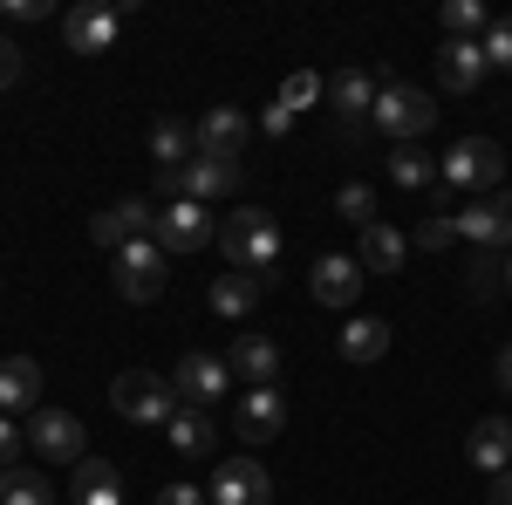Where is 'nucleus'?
Masks as SVG:
<instances>
[{
    "label": "nucleus",
    "mask_w": 512,
    "mask_h": 505,
    "mask_svg": "<svg viewBox=\"0 0 512 505\" xmlns=\"http://www.w3.org/2000/svg\"><path fill=\"white\" fill-rule=\"evenodd\" d=\"M342 355H349V362H383V355H390V321L355 314L349 328H342Z\"/></svg>",
    "instance_id": "25"
},
{
    "label": "nucleus",
    "mask_w": 512,
    "mask_h": 505,
    "mask_svg": "<svg viewBox=\"0 0 512 505\" xmlns=\"http://www.w3.org/2000/svg\"><path fill=\"white\" fill-rule=\"evenodd\" d=\"M465 451H472V465L492 471V478H499V471H512V424H506V417H478Z\"/></svg>",
    "instance_id": "22"
},
{
    "label": "nucleus",
    "mask_w": 512,
    "mask_h": 505,
    "mask_svg": "<svg viewBox=\"0 0 512 505\" xmlns=\"http://www.w3.org/2000/svg\"><path fill=\"white\" fill-rule=\"evenodd\" d=\"M171 389H178V403H185V410H212V403L233 389V369H226V355L185 349V355H178V376H171Z\"/></svg>",
    "instance_id": "8"
},
{
    "label": "nucleus",
    "mask_w": 512,
    "mask_h": 505,
    "mask_svg": "<svg viewBox=\"0 0 512 505\" xmlns=\"http://www.w3.org/2000/svg\"><path fill=\"white\" fill-rule=\"evenodd\" d=\"M0 14H7V21H48L55 7H48V0H0Z\"/></svg>",
    "instance_id": "38"
},
{
    "label": "nucleus",
    "mask_w": 512,
    "mask_h": 505,
    "mask_svg": "<svg viewBox=\"0 0 512 505\" xmlns=\"http://www.w3.org/2000/svg\"><path fill=\"white\" fill-rule=\"evenodd\" d=\"M260 130H267V137H287V130H294V110H280V103H267V117H260Z\"/></svg>",
    "instance_id": "40"
},
{
    "label": "nucleus",
    "mask_w": 512,
    "mask_h": 505,
    "mask_svg": "<svg viewBox=\"0 0 512 505\" xmlns=\"http://www.w3.org/2000/svg\"><path fill=\"white\" fill-rule=\"evenodd\" d=\"M485 505H512V471H499V478L485 485Z\"/></svg>",
    "instance_id": "42"
},
{
    "label": "nucleus",
    "mask_w": 512,
    "mask_h": 505,
    "mask_svg": "<svg viewBox=\"0 0 512 505\" xmlns=\"http://www.w3.org/2000/svg\"><path fill=\"white\" fill-rule=\"evenodd\" d=\"M506 260H512V253H499V246H478V260H472V294H478V301L506 287Z\"/></svg>",
    "instance_id": "32"
},
{
    "label": "nucleus",
    "mask_w": 512,
    "mask_h": 505,
    "mask_svg": "<svg viewBox=\"0 0 512 505\" xmlns=\"http://www.w3.org/2000/svg\"><path fill=\"white\" fill-rule=\"evenodd\" d=\"M219 253H226V267L274 280V267H280V219L267 212V205H239V212H226V219H219Z\"/></svg>",
    "instance_id": "1"
},
{
    "label": "nucleus",
    "mask_w": 512,
    "mask_h": 505,
    "mask_svg": "<svg viewBox=\"0 0 512 505\" xmlns=\"http://www.w3.org/2000/svg\"><path fill=\"white\" fill-rule=\"evenodd\" d=\"M239 178H246V164L233 157H185V164H171L158 171V198H198V205H212V198H233Z\"/></svg>",
    "instance_id": "4"
},
{
    "label": "nucleus",
    "mask_w": 512,
    "mask_h": 505,
    "mask_svg": "<svg viewBox=\"0 0 512 505\" xmlns=\"http://www.w3.org/2000/svg\"><path fill=\"white\" fill-rule=\"evenodd\" d=\"M35 417L41 410V362L35 355H0V417Z\"/></svg>",
    "instance_id": "16"
},
{
    "label": "nucleus",
    "mask_w": 512,
    "mask_h": 505,
    "mask_svg": "<svg viewBox=\"0 0 512 505\" xmlns=\"http://www.w3.org/2000/svg\"><path fill=\"white\" fill-rule=\"evenodd\" d=\"M212 499V492H198V485H185V478H178V485H164L158 492V505H205Z\"/></svg>",
    "instance_id": "39"
},
{
    "label": "nucleus",
    "mask_w": 512,
    "mask_h": 505,
    "mask_svg": "<svg viewBox=\"0 0 512 505\" xmlns=\"http://www.w3.org/2000/svg\"><path fill=\"white\" fill-rule=\"evenodd\" d=\"M226 369H233L239 383H253V389H280V342H267V335H239L233 355H226Z\"/></svg>",
    "instance_id": "17"
},
{
    "label": "nucleus",
    "mask_w": 512,
    "mask_h": 505,
    "mask_svg": "<svg viewBox=\"0 0 512 505\" xmlns=\"http://www.w3.org/2000/svg\"><path fill=\"white\" fill-rule=\"evenodd\" d=\"M246 137H253V123H246V110H205V117L192 123V144L198 157H246Z\"/></svg>",
    "instance_id": "14"
},
{
    "label": "nucleus",
    "mask_w": 512,
    "mask_h": 505,
    "mask_svg": "<svg viewBox=\"0 0 512 505\" xmlns=\"http://www.w3.org/2000/svg\"><path fill=\"white\" fill-rule=\"evenodd\" d=\"M403 253H410V239L396 233L390 219H376L362 233V273H403Z\"/></svg>",
    "instance_id": "24"
},
{
    "label": "nucleus",
    "mask_w": 512,
    "mask_h": 505,
    "mask_svg": "<svg viewBox=\"0 0 512 505\" xmlns=\"http://www.w3.org/2000/svg\"><path fill=\"white\" fill-rule=\"evenodd\" d=\"M260 294H267V280H260V273L226 267L219 280H212V314H226V321H246V314L260 308Z\"/></svg>",
    "instance_id": "21"
},
{
    "label": "nucleus",
    "mask_w": 512,
    "mask_h": 505,
    "mask_svg": "<svg viewBox=\"0 0 512 505\" xmlns=\"http://www.w3.org/2000/svg\"><path fill=\"white\" fill-rule=\"evenodd\" d=\"M431 123H437V96L410 89V82L376 76V110H369V130H383V137H396V144H417Z\"/></svg>",
    "instance_id": "2"
},
{
    "label": "nucleus",
    "mask_w": 512,
    "mask_h": 505,
    "mask_svg": "<svg viewBox=\"0 0 512 505\" xmlns=\"http://www.w3.org/2000/svg\"><path fill=\"white\" fill-rule=\"evenodd\" d=\"M212 505H274V478L253 458H226L212 478Z\"/></svg>",
    "instance_id": "13"
},
{
    "label": "nucleus",
    "mask_w": 512,
    "mask_h": 505,
    "mask_svg": "<svg viewBox=\"0 0 512 505\" xmlns=\"http://www.w3.org/2000/svg\"><path fill=\"white\" fill-rule=\"evenodd\" d=\"M158 253L164 260H178V253H205V246H219V219H212V205H198V198H171L158 212Z\"/></svg>",
    "instance_id": "6"
},
{
    "label": "nucleus",
    "mask_w": 512,
    "mask_h": 505,
    "mask_svg": "<svg viewBox=\"0 0 512 505\" xmlns=\"http://www.w3.org/2000/svg\"><path fill=\"white\" fill-rule=\"evenodd\" d=\"M506 294H512V260H506Z\"/></svg>",
    "instance_id": "44"
},
{
    "label": "nucleus",
    "mask_w": 512,
    "mask_h": 505,
    "mask_svg": "<svg viewBox=\"0 0 512 505\" xmlns=\"http://www.w3.org/2000/svg\"><path fill=\"white\" fill-rule=\"evenodd\" d=\"M485 62H492V69H512V14L485 28Z\"/></svg>",
    "instance_id": "35"
},
{
    "label": "nucleus",
    "mask_w": 512,
    "mask_h": 505,
    "mask_svg": "<svg viewBox=\"0 0 512 505\" xmlns=\"http://www.w3.org/2000/svg\"><path fill=\"white\" fill-rule=\"evenodd\" d=\"M437 21H444V35H451V41H472L478 28H492V14H485L478 0H444V14H437Z\"/></svg>",
    "instance_id": "31"
},
{
    "label": "nucleus",
    "mask_w": 512,
    "mask_h": 505,
    "mask_svg": "<svg viewBox=\"0 0 512 505\" xmlns=\"http://www.w3.org/2000/svg\"><path fill=\"white\" fill-rule=\"evenodd\" d=\"M14 82H21V41L0 35V89H14Z\"/></svg>",
    "instance_id": "37"
},
{
    "label": "nucleus",
    "mask_w": 512,
    "mask_h": 505,
    "mask_svg": "<svg viewBox=\"0 0 512 505\" xmlns=\"http://www.w3.org/2000/svg\"><path fill=\"white\" fill-rule=\"evenodd\" d=\"M328 96H335V110H342V130H349V144L369 137V110H376V76H362V69H342V76L321 82Z\"/></svg>",
    "instance_id": "12"
},
{
    "label": "nucleus",
    "mask_w": 512,
    "mask_h": 505,
    "mask_svg": "<svg viewBox=\"0 0 512 505\" xmlns=\"http://www.w3.org/2000/svg\"><path fill=\"white\" fill-rule=\"evenodd\" d=\"M308 294H315L321 308H355V294H362V260H349V253H321L315 273H308Z\"/></svg>",
    "instance_id": "15"
},
{
    "label": "nucleus",
    "mask_w": 512,
    "mask_h": 505,
    "mask_svg": "<svg viewBox=\"0 0 512 505\" xmlns=\"http://www.w3.org/2000/svg\"><path fill=\"white\" fill-rule=\"evenodd\" d=\"M315 96H321V76H287V82H280V96H274V103H280V110H294V117H301V110H308Z\"/></svg>",
    "instance_id": "34"
},
{
    "label": "nucleus",
    "mask_w": 512,
    "mask_h": 505,
    "mask_svg": "<svg viewBox=\"0 0 512 505\" xmlns=\"http://www.w3.org/2000/svg\"><path fill=\"white\" fill-rule=\"evenodd\" d=\"M164 267H171V260H164L158 253V239H130V246H117V294L123 301H137V308H144V301H158L164 294Z\"/></svg>",
    "instance_id": "7"
},
{
    "label": "nucleus",
    "mask_w": 512,
    "mask_h": 505,
    "mask_svg": "<svg viewBox=\"0 0 512 505\" xmlns=\"http://www.w3.org/2000/svg\"><path fill=\"white\" fill-rule=\"evenodd\" d=\"M14 465H21V424L0 417V471H14Z\"/></svg>",
    "instance_id": "36"
},
{
    "label": "nucleus",
    "mask_w": 512,
    "mask_h": 505,
    "mask_svg": "<svg viewBox=\"0 0 512 505\" xmlns=\"http://www.w3.org/2000/svg\"><path fill=\"white\" fill-rule=\"evenodd\" d=\"M485 69H492L485 62V41H444L437 48V82L458 89V96H472L478 82H485Z\"/></svg>",
    "instance_id": "18"
},
{
    "label": "nucleus",
    "mask_w": 512,
    "mask_h": 505,
    "mask_svg": "<svg viewBox=\"0 0 512 505\" xmlns=\"http://www.w3.org/2000/svg\"><path fill=\"white\" fill-rule=\"evenodd\" d=\"M431 178H437V157H424L417 144H396L390 151V185L396 192H424Z\"/></svg>",
    "instance_id": "27"
},
{
    "label": "nucleus",
    "mask_w": 512,
    "mask_h": 505,
    "mask_svg": "<svg viewBox=\"0 0 512 505\" xmlns=\"http://www.w3.org/2000/svg\"><path fill=\"white\" fill-rule=\"evenodd\" d=\"M451 239H458V212H451V198L437 192L431 212H424V226H417V246H424V253H444Z\"/></svg>",
    "instance_id": "29"
},
{
    "label": "nucleus",
    "mask_w": 512,
    "mask_h": 505,
    "mask_svg": "<svg viewBox=\"0 0 512 505\" xmlns=\"http://www.w3.org/2000/svg\"><path fill=\"white\" fill-rule=\"evenodd\" d=\"M28 444H35L48 465H82V424H76V410H35V417H28Z\"/></svg>",
    "instance_id": "10"
},
{
    "label": "nucleus",
    "mask_w": 512,
    "mask_h": 505,
    "mask_svg": "<svg viewBox=\"0 0 512 505\" xmlns=\"http://www.w3.org/2000/svg\"><path fill=\"white\" fill-rule=\"evenodd\" d=\"M458 239H472V246H499V253H506V239H499V212H492V205H458Z\"/></svg>",
    "instance_id": "30"
},
{
    "label": "nucleus",
    "mask_w": 512,
    "mask_h": 505,
    "mask_svg": "<svg viewBox=\"0 0 512 505\" xmlns=\"http://www.w3.org/2000/svg\"><path fill=\"white\" fill-rule=\"evenodd\" d=\"M158 233V212H151V198H117V205H103L96 219H89V239L96 246H130V239H151Z\"/></svg>",
    "instance_id": "9"
},
{
    "label": "nucleus",
    "mask_w": 512,
    "mask_h": 505,
    "mask_svg": "<svg viewBox=\"0 0 512 505\" xmlns=\"http://www.w3.org/2000/svg\"><path fill=\"white\" fill-rule=\"evenodd\" d=\"M69 492H76V505H123V478L110 458H82Z\"/></svg>",
    "instance_id": "23"
},
{
    "label": "nucleus",
    "mask_w": 512,
    "mask_h": 505,
    "mask_svg": "<svg viewBox=\"0 0 512 505\" xmlns=\"http://www.w3.org/2000/svg\"><path fill=\"white\" fill-rule=\"evenodd\" d=\"M117 28H123V7H76V14H62L69 55H110L117 48Z\"/></svg>",
    "instance_id": "11"
},
{
    "label": "nucleus",
    "mask_w": 512,
    "mask_h": 505,
    "mask_svg": "<svg viewBox=\"0 0 512 505\" xmlns=\"http://www.w3.org/2000/svg\"><path fill=\"white\" fill-rule=\"evenodd\" d=\"M0 505H55V485L48 471H0Z\"/></svg>",
    "instance_id": "28"
},
{
    "label": "nucleus",
    "mask_w": 512,
    "mask_h": 505,
    "mask_svg": "<svg viewBox=\"0 0 512 505\" xmlns=\"http://www.w3.org/2000/svg\"><path fill=\"white\" fill-rule=\"evenodd\" d=\"M492 212H499V239H506V253H512V185L492 198Z\"/></svg>",
    "instance_id": "41"
},
{
    "label": "nucleus",
    "mask_w": 512,
    "mask_h": 505,
    "mask_svg": "<svg viewBox=\"0 0 512 505\" xmlns=\"http://www.w3.org/2000/svg\"><path fill=\"white\" fill-rule=\"evenodd\" d=\"M110 403H117L123 424H171L178 417V389L158 369H123L117 383H110Z\"/></svg>",
    "instance_id": "5"
},
{
    "label": "nucleus",
    "mask_w": 512,
    "mask_h": 505,
    "mask_svg": "<svg viewBox=\"0 0 512 505\" xmlns=\"http://www.w3.org/2000/svg\"><path fill=\"white\" fill-rule=\"evenodd\" d=\"M335 212H342V219H355V226L369 233V226H376V192H369L362 178H349V185L335 192Z\"/></svg>",
    "instance_id": "33"
},
{
    "label": "nucleus",
    "mask_w": 512,
    "mask_h": 505,
    "mask_svg": "<svg viewBox=\"0 0 512 505\" xmlns=\"http://www.w3.org/2000/svg\"><path fill=\"white\" fill-rule=\"evenodd\" d=\"M437 178L451 192H506V151L492 137H458L451 151L437 157Z\"/></svg>",
    "instance_id": "3"
},
{
    "label": "nucleus",
    "mask_w": 512,
    "mask_h": 505,
    "mask_svg": "<svg viewBox=\"0 0 512 505\" xmlns=\"http://www.w3.org/2000/svg\"><path fill=\"white\" fill-rule=\"evenodd\" d=\"M192 151H198V144H192V123H185V117H158V123H151V164H158V171L185 164Z\"/></svg>",
    "instance_id": "26"
},
{
    "label": "nucleus",
    "mask_w": 512,
    "mask_h": 505,
    "mask_svg": "<svg viewBox=\"0 0 512 505\" xmlns=\"http://www.w3.org/2000/svg\"><path fill=\"white\" fill-rule=\"evenodd\" d=\"M499 389H512V342L499 349Z\"/></svg>",
    "instance_id": "43"
},
{
    "label": "nucleus",
    "mask_w": 512,
    "mask_h": 505,
    "mask_svg": "<svg viewBox=\"0 0 512 505\" xmlns=\"http://www.w3.org/2000/svg\"><path fill=\"white\" fill-rule=\"evenodd\" d=\"M280 430H287V396H280V389H246V396H239V437L267 444Z\"/></svg>",
    "instance_id": "19"
},
{
    "label": "nucleus",
    "mask_w": 512,
    "mask_h": 505,
    "mask_svg": "<svg viewBox=\"0 0 512 505\" xmlns=\"http://www.w3.org/2000/svg\"><path fill=\"white\" fill-rule=\"evenodd\" d=\"M164 444H171L178 458H212V451H219V424H212V410H185V403H178V417L164 424Z\"/></svg>",
    "instance_id": "20"
}]
</instances>
